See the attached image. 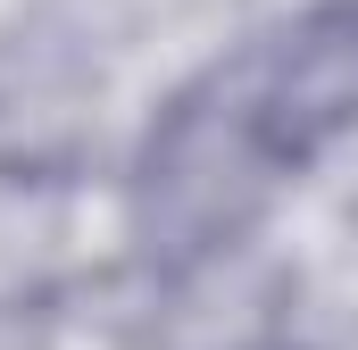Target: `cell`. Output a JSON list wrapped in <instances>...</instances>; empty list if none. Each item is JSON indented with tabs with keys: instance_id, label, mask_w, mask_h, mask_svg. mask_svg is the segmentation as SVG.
I'll use <instances>...</instances> for the list:
<instances>
[{
	"instance_id": "cell-1",
	"label": "cell",
	"mask_w": 358,
	"mask_h": 350,
	"mask_svg": "<svg viewBox=\"0 0 358 350\" xmlns=\"http://www.w3.org/2000/svg\"><path fill=\"white\" fill-rule=\"evenodd\" d=\"M358 125V0H317L217 59L142 142L134 217L159 267L225 251Z\"/></svg>"
}]
</instances>
